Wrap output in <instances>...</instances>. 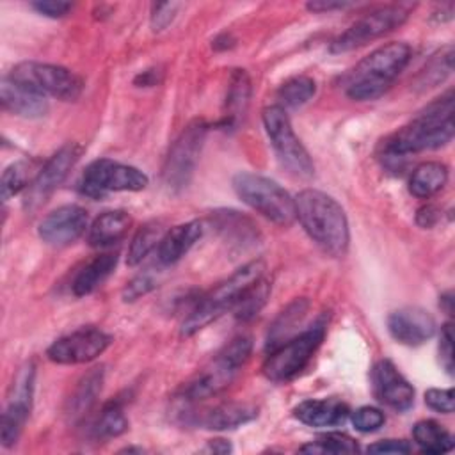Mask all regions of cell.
Returning a JSON list of instances; mask_svg holds the SVG:
<instances>
[{"instance_id": "1", "label": "cell", "mask_w": 455, "mask_h": 455, "mask_svg": "<svg viewBox=\"0 0 455 455\" xmlns=\"http://www.w3.org/2000/svg\"><path fill=\"white\" fill-rule=\"evenodd\" d=\"M453 139V92L448 91L427 105L409 124L382 142L386 160L403 158L411 153L437 149Z\"/></svg>"}, {"instance_id": "2", "label": "cell", "mask_w": 455, "mask_h": 455, "mask_svg": "<svg viewBox=\"0 0 455 455\" xmlns=\"http://www.w3.org/2000/svg\"><path fill=\"white\" fill-rule=\"evenodd\" d=\"M295 219L307 236L329 256L339 258L350 242L348 220L341 204L329 194L304 188L295 197Z\"/></svg>"}, {"instance_id": "3", "label": "cell", "mask_w": 455, "mask_h": 455, "mask_svg": "<svg viewBox=\"0 0 455 455\" xmlns=\"http://www.w3.org/2000/svg\"><path fill=\"white\" fill-rule=\"evenodd\" d=\"M412 50L403 41H391L375 48L345 78V92L355 101L380 98L407 68Z\"/></svg>"}, {"instance_id": "4", "label": "cell", "mask_w": 455, "mask_h": 455, "mask_svg": "<svg viewBox=\"0 0 455 455\" xmlns=\"http://www.w3.org/2000/svg\"><path fill=\"white\" fill-rule=\"evenodd\" d=\"M265 263L261 259H252L242 265L235 274H231L224 283L210 290L201 300L196 302L188 316L181 323V336H192L210 322L217 320L228 309H233L238 299L259 279L263 277Z\"/></svg>"}, {"instance_id": "5", "label": "cell", "mask_w": 455, "mask_h": 455, "mask_svg": "<svg viewBox=\"0 0 455 455\" xmlns=\"http://www.w3.org/2000/svg\"><path fill=\"white\" fill-rule=\"evenodd\" d=\"M252 352V341L249 336H236L203 368L199 370L181 389L185 402H197L215 396L226 389L238 370L247 363Z\"/></svg>"}, {"instance_id": "6", "label": "cell", "mask_w": 455, "mask_h": 455, "mask_svg": "<svg viewBox=\"0 0 455 455\" xmlns=\"http://www.w3.org/2000/svg\"><path fill=\"white\" fill-rule=\"evenodd\" d=\"M233 188L247 206L270 222L290 226L295 220V201L277 181L242 171L233 176Z\"/></svg>"}, {"instance_id": "7", "label": "cell", "mask_w": 455, "mask_h": 455, "mask_svg": "<svg viewBox=\"0 0 455 455\" xmlns=\"http://www.w3.org/2000/svg\"><path fill=\"white\" fill-rule=\"evenodd\" d=\"M265 132L279 164L299 180H309L315 174V164L295 135L286 110L279 105H270L261 114Z\"/></svg>"}, {"instance_id": "8", "label": "cell", "mask_w": 455, "mask_h": 455, "mask_svg": "<svg viewBox=\"0 0 455 455\" xmlns=\"http://www.w3.org/2000/svg\"><path fill=\"white\" fill-rule=\"evenodd\" d=\"M325 338V323L316 322L313 327L297 332L284 343L268 350L263 363V373L272 382H288L295 379L311 361L313 354Z\"/></svg>"}, {"instance_id": "9", "label": "cell", "mask_w": 455, "mask_h": 455, "mask_svg": "<svg viewBox=\"0 0 455 455\" xmlns=\"http://www.w3.org/2000/svg\"><path fill=\"white\" fill-rule=\"evenodd\" d=\"M206 133L208 124L203 119H194L181 130L169 148L162 167V180L171 192H180L190 183L206 140Z\"/></svg>"}, {"instance_id": "10", "label": "cell", "mask_w": 455, "mask_h": 455, "mask_svg": "<svg viewBox=\"0 0 455 455\" xmlns=\"http://www.w3.org/2000/svg\"><path fill=\"white\" fill-rule=\"evenodd\" d=\"M148 183L149 178L140 169L110 158H98L85 167L78 181V188L84 196L101 199L108 192L144 190Z\"/></svg>"}, {"instance_id": "11", "label": "cell", "mask_w": 455, "mask_h": 455, "mask_svg": "<svg viewBox=\"0 0 455 455\" xmlns=\"http://www.w3.org/2000/svg\"><path fill=\"white\" fill-rule=\"evenodd\" d=\"M411 9L412 7L409 4H387L370 11L332 39L329 46L331 53H345L355 50L398 28L409 18Z\"/></svg>"}, {"instance_id": "12", "label": "cell", "mask_w": 455, "mask_h": 455, "mask_svg": "<svg viewBox=\"0 0 455 455\" xmlns=\"http://www.w3.org/2000/svg\"><path fill=\"white\" fill-rule=\"evenodd\" d=\"M7 75L44 94L46 98L53 96L60 101L78 100L84 89L82 78L75 71L59 64L27 60L16 64Z\"/></svg>"}, {"instance_id": "13", "label": "cell", "mask_w": 455, "mask_h": 455, "mask_svg": "<svg viewBox=\"0 0 455 455\" xmlns=\"http://www.w3.org/2000/svg\"><path fill=\"white\" fill-rule=\"evenodd\" d=\"M80 155L82 148L76 142H66L64 146H60L46 160V164L37 171L30 185L25 188L23 208L27 212L39 210L57 190V187L68 178L69 171L75 167Z\"/></svg>"}, {"instance_id": "14", "label": "cell", "mask_w": 455, "mask_h": 455, "mask_svg": "<svg viewBox=\"0 0 455 455\" xmlns=\"http://www.w3.org/2000/svg\"><path fill=\"white\" fill-rule=\"evenodd\" d=\"M34 387H36V364L28 361L18 370L11 386L7 405L2 414L0 439L5 448H11L20 439V434L32 411Z\"/></svg>"}, {"instance_id": "15", "label": "cell", "mask_w": 455, "mask_h": 455, "mask_svg": "<svg viewBox=\"0 0 455 455\" xmlns=\"http://www.w3.org/2000/svg\"><path fill=\"white\" fill-rule=\"evenodd\" d=\"M112 343L110 334L98 327H82L55 339L46 355L57 364H84L101 355Z\"/></svg>"}, {"instance_id": "16", "label": "cell", "mask_w": 455, "mask_h": 455, "mask_svg": "<svg viewBox=\"0 0 455 455\" xmlns=\"http://www.w3.org/2000/svg\"><path fill=\"white\" fill-rule=\"evenodd\" d=\"M87 212L78 204H64L52 210L37 228L39 238L53 247L76 242L87 229Z\"/></svg>"}, {"instance_id": "17", "label": "cell", "mask_w": 455, "mask_h": 455, "mask_svg": "<svg viewBox=\"0 0 455 455\" xmlns=\"http://www.w3.org/2000/svg\"><path fill=\"white\" fill-rule=\"evenodd\" d=\"M373 393L384 405L405 412L414 405V387L389 359H380L371 368Z\"/></svg>"}, {"instance_id": "18", "label": "cell", "mask_w": 455, "mask_h": 455, "mask_svg": "<svg viewBox=\"0 0 455 455\" xmlns=\"http://www.w3.org/2000/svg\"><path fill=\"white\" fill-rule=\"evenodd\" d=\"M387 331L398 343L418 347L435 334V320L423 307L405 306L389 313Z\"/></svg>"}, {"instance_id": "19", "label": "cell", "mask_w": 455, "mask_h": 455, "mask_svg": "<svg viewBox=\"0 0 455 455\" xmlns=\"http://www.w3.org/2000/svg\"><path fill=\"white\" fill-rule=\"evenodd\" d=\"M0 101L4 110L25 119H37L48 112V98L44 94L14 80L9 75L2 76Z\"/></svg>"}, {"instance_id": "20", "label": "cell", "mask_w": 455, "mask_h": 455, "mask_svg": "<svg viewBox=\"0 0 455 455\" xmlns=\"http://www.w3.org/2000/svg\"><path fill=\"white\" fill-rule=\"evenodd\" d=\"M350 411L339 398H311L293 409V416L309 427H336L345 423Z\"/></svg>"}, {"instance_id": "21", "label": "cell", "mask_w": 455, "mask_h": 455, "mask_svg": "<svg viewBox=\"0 0 455 455\" xmlns=\"http://www.w3.org/2000/svg\"><path fill=\"white\" fill-rule=\"evenodd\" d=\"M203 222L199 220H188L183 224H178L165 231L162 236L158 247H156V258L162 265H172L178 259H181L196 242L203 236Z\"/></svg>"}, {"instance_id": "22", "label": "cell", "mask_w": 455, "mask_h": 455, "mask_svg": "<svg viewBox=\"0 0 455 455\" xmlns=\"http://www.w3.org/2000/svg\"><path fill=\"white\" fill-rule=\"evenodd\" d=\"M105 380V370L103 366L91 368L87 373L82 375V379L76 382L75 389L71 391L68 402H66V416L69 421H80L96 403L101 387Z\"/></svg>"}, {"instance_id": "23", "label": "cell", "mask_w": 455, "mask_h": 455, "mask_svg": "<svg viewBox=\"0 0 455 455\" xmlns=\"http://www.w3.org/2000/svg\"><path fill=\"white\" fill-rule=\"evenodd\" d=\"M132 224V217L124 210H108L98 215L89 226L87 242L92 247H108L117 243Z\"/></svg>"}, {"instance_id": "24", "label": "cell", "mask_w": 455, "mask_h": 455, "mask_svg": "<svg viewBox=\"0 0 455 455\" xmlns=\"http://www.w3.org/2000/svg\"><path fill=\"white\" fill-rule=\"evenodd\" d=\"M116 265H117L116 252H105V254L96 256L94 259H91L87 265H84L76 272V275L71 283L73 293L76 297H85V295L92 293L110 277V274L116 270Z\"/></svg>"}, {"instance_id": "25", "label": "cell", "mask_w": 455, "mask_h": 455, "mask_svg": "<svg viewBox=\"0 0 455 455\" xmlns=\"http://www.w3.org/2000/svg\"><path fill=\"white\" fill-rule=\"evenodd\" d=\"M256 416H258V409L254 405L240 403V402H226L204 412L197 423L208 430H228V428H236L240 425H245L252 421Z\"/></svg>"}, {"instance_id": "26", "label": "cell", "mask_w": 455, "mask_h": 455, "mask_svg": "<svg viewBox=\"0 0 455 455\" xmlns=\"http://www.w3.org/2000/svg\"><path fill=\"white\" fill-rule=\"evenodd\" d=\"M307 309H309L307 299L300 297L291 300L272 322L267 336V350H272L277 345L290 339L291 336H295L299 332V325L302 323Z\"/></svg>"}, {"instance_id": "27", "label": "cell", "mask_w": 455, "mask_h": 455, "mask_svg": "<svg viewBox=\"0 0 455 455\" xmlns=\"http://www.w3.org/2000/svg\"><path fill=\"white\" fill-rule=\"evenodd\" d=\"M251 98V80L243 69H235L228 85L226 110L222 124L226 128H235L243 117Z\"/></svg>"}, {"instance_id": "28", "label": "cell", "mask_w": 455, "mask_h": 455, "mask_svg": "<svg viewBox=\"0 0 455 455\" xmlns=\"http://www.w3.org/2000/svg\"><path fill=\"white\" fill-rule=\"evenodd\" d=\"M448 181V167L441 162H425L418 165L409 180V192L414 197L427 199L437 194Z\"/></svg>"}, {"instance_id": "29", "label": "cell", "mask_w": 455, "mask_h": 455, "mask_svg": "<svg viewBox=\"0 0 455 455\" xmlns=\"http://www.w3.org/2000/svg\"><path fill=\"white\" fill-rule=\"evenodd\" d=\"M412 437L423 453L439 455L453 450L455 446L453 435L441 423L434 419L418 421L412 428Z\"/></svg>"}, {"instance_id": "30", "label": "cell", "mask_w": 455, "mask_h": 455, "mask_svg": "<svg viewBox=\"0 0 455 455\" xmlns=\"http://www.w3.org/2000/svg\"><path fill=\"white\" fill-rule=\"evenodd\" d=\"M128 430V418L124 416L123 405L117 400H112L103 405L100 414L96 416L91 435L94 441H107L112 437H119Z\"/></svg>"}, {"instance_id": "31", "label": "cell", "mask_w": 455, "mask_h": 455, "mask_svg": "<svg viewBox=\"0 0 455 455\" xmlns=\"http://www.w3.org/2000/svg\"><path fill=\"white\" fill-rule=\"evenodd\" d=\"M165 235L164 226L160 220H149L144 226H140L137 229V233L133 235L130 247H128V256H126V263L130 267H135L139 263H142V259L155 249L158 247L162 236Z\"/></svg>"}, {"instance_id": "32", "label": "cell", "mask_w": 455, "mask_h": 455, "mask_svg": "<svg viewBox=\"0 0 455 455\" xmlns=\"http://www.w3.org/2000/svg\"><path fill=\"white\" fill-rule=\"evenodd\" d=\"M315 92H316V84L311 76H306V75L293 76V78L286 80L277 91L279 107H283V108L302 107L315 96Z\"/></svg>"}, {"instance_id": "33", "label": "cell", "mask_w": 455, "mask_h": 455, "mask_svg": "<svg viewBox=\"0 0 455 455\" xmlns=\"http://www.w3.org/2000/svg\"><path fill=\"white\" fill-rule=\"evenodd\" d=\"M453 69V46H446L439 50L421 69V73L416 78V85L419 89H430L441 84L450 71Z\"/></svg>"}, {"instance_id": "34", "label": "cell", "mask_w": 455, "mask_h": 455, "mask_svg": "<svg viewBox=\"0 0 455 455\" xmlns=\"http://www.w3.org/2000/svg\"><path fill=\"white\" fill-rule=\"evenodd\" d=\"M270 295V283L263 277H259L240 299L238 302L235 304L233 311H235V316L242 322H247L251 318H254L261 307L265 306L267 299Z\"/></svg>"}, {"instance_id": "35", "label": "cell", "mask_w": 455, "mask_h": 455, "mask_svg": "<svg viewBox=\"0 0 455 455\" xmlns=\"http://www.w3.org/2000/svg\"><path fill=\"white\" fill-rule=\"evenodd\" d=\"M302 453H355L359 451V444L354 437L343 432H327L318 435L313 443L299 448Z\"/></svg>"}, {"instance_id": "36", "label": "cell", "mask_w": 455, "mask_h": 455, "mask_svg": "<svg viewBox=\"0 0 455 455\" xmlns=\"http://www.w3.org/2000/svg\"><path fill=\"white\" fill-rule=\"evenodd\" d=\"M215 224L224 235V238H233L236 235V243H245V242H254V226L238 212L224 210V212H215Z\"/></svg>"}, {"instance_id": "37", "label": "cell", "mask_w": 455, "mask_h": 455, "mask_svg": "<svg viewBox=\"0 0 455 455\" xmlns=\"http://www.w3.org/2000/svg\"><path fill=\"white\" fill-rule=\"evenodd\" d=\"M30 169H32V165L25 160H18L5 167V171L2 172V180H0V192H2L4 203L30 185V181H32V180H28Z\"/></svg>"}, {"instance_id": "38", "label": "cell", "mask_w": 455, "mask_h": 455, "mask_svg": "<svg viewBox=\"0 0 455 455\" xmlns=\"http://www.w3.org/2000/svg\"><path fill=\"white\" fill-rule=\"evenodd\" d=\"M348 416H350V421H352L354 428L363 432V434L375 432L386 423L384 412L377 407H371V405H363V407L355 409L354 412H350Z\"/></svg>"}, {"instance_id": "39", "label": "cell", "mask_w": 455, "mask_h": 455, "mask_svg": "<svg viewBox=\"0 0 455 455\" xmlns=\"http://www.w3.org/2000/svg\"><path fill=\"white\" fill-rule=\"evenodd\" d=\"M156 283H158V279L149 270H144V272L137 274L132 281L126 283V286L123 290V300L124 302H133V300L140 299L142 295L155 290Z\"/></svg>"}, {"instance_id": "40", "label": "cell", "mask_w": 455, "mask_h": 455, "mask_svg": "<svg viewBox=\"0 0 455 455\" xmlns=\"http://www.w3.org/2000/svg\"><path fill=\"white\" fill-rule=\"evenodd\" d=\"M425 403L443 414H451L455 409V402H453V389L446 387V389H437L432 387L425 393Z\"/></svg>"}, {"instance_id": "41", "label": "cell", "mask_w": 455, "mask_h": 455, "mask_svg": "<svg viewBox=\"0 0 455 455\" xmlns=\"http://www.w3.org/2000/svg\"><path fill=\"white\" fill-rule=\"evenodd\" d=\"M439 361H441V366L451 375L453 373V331H451V323L450 322H446L441 327Z\"/></svg>"}, {"instance_id": "42", "label": "cell", "mask_w": 455, "mask_h": 455, "mask_svg": "<svg viewBox=\"0 0 455 455\" xmlns=\"http://www.w3.org/2000/svg\"><path fill=\"white\" fill-rule=\"evenodd\" d=\"M178 4L176 2H160V4H155L153 9H151V28L155 32H160L164 30L176 16V11H178Z\"/></svg>"}, {"instance_id": "43", "label": "cell", "mask_w": 455, "mask_h": 455, "mask_svg": "<svg viewBox=\"0 0 455 455\" xmlns=\"http://www.w3.org/2000/svg\"><path fill=\"white\" fill-rule=\"evenodd\" d=\"M32 9H36L39 14L48 16V18H62L66 16L73 4L71 2H62V0H37L30 4Z\"/></svg>"}, {"instance_id": "44", "label": "cell", "mask_w": 455, "mask_h": 455, "mask_svg": "<svg viewBox=\"0 0 455 455\" xmlns=\"http://www.w3.org/2000/svg\"><path fill=\"white\" fill-rule=\"evenodd\" d=\"M366 450L370 453L402 455V453H409L412 450V446L407 441H403V439H384V441H377V443L370 444Z\"/></svg>"}, {"instance_id": "45", "label": "cell", "mask_w": 455, "mask_h": 455, "mask_svg": "<svg viewBox=\"0 0 455 455\" xmlns=\"http://www.w3.org/2000/svg\"><path fill=\"white\" fill-rule=\"evenodd\" d=\"M352 4L348 2H336V0H315V2H307L306 4V9L311 11V12H331V11H336V9H347L350 7Z\"/></svg>"}, {"instance_id": "46", "label": "cell", "mask_w": 455, "mask_h": 455, "mask_svg": "<svg viewBox=\"0 0 455 455\" xmlns=\"http://www.w3.org/2000/svg\"><path fill=\"white\" fill-rule=\"evenodd\" d=\"M439 220V210L432 204L428 206H423L418 210V215H416V222L421 226V228H432L435 222Z\"/></svg>"}, {"instance_id": "47", "label": "cell", "mask_w": 455, "mask_h": 455, "mask_svg": "<svg viewBox=\"0 0 455 455\" xmlns=\"http://www.w3.org/2000/svg\"><path fill=\"white\" fill-rule=\"evenodd\" d=\"M208 450L213 453H228V451H231V444L224 439H212L208 443Z\"/></svg>"}, {"instance_id": "48", "label": "cell", "mask_w": 455, "mask_h": 455, "mask_svg": "<svg viewBox=\"0 0 455 455\" xmlns=\"http://www.w3.org/2000/svg\"><path fill=\"white\" fill-rule=\"evenodd\" d=\"M451 304H453V293H451V291H446L444 295H441V306L444 307V311H446L448 315H451V311H453Z\"/></svg>"}]
</instances>
